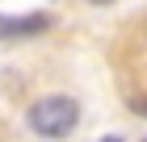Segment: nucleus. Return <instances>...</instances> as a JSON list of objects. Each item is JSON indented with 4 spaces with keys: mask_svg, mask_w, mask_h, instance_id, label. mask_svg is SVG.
<instances>
[{
    "mask_svg": "<svg viewBox=\"0 0 147 142\" xmlns=\"http://www.w3.org/2000/svg\"><path fill=\"white\" fill-rule=\"evenodd\" d=\"M101 142H122V138H118V134H109V138H101Z\"/></svg>",
    "mask_w": 147,
    "mask_h": 142,
    "instance_id": "20e7f679",
    "label": "nucleus"
},
{
    "mask_svg": "<svg viewBox=\"0 0 147 142\" xmlns=\"http://www.w3.org/2000/svg\"><path fill=\"white\" fill-rule=\"evenodd\" d=\"M130 109H135V113H147V96H135V100H130Z\"/></svg>",
    "mask_w": 147,
    "mask_h": 142,
    "instance_id": "7ed1b4c3",
    "label": "nucleus"
},
{
    "mask_svg": "<svg viewBox=\"0 0 147 142\" xmlns=\"http://www.w3.org/2000/svg\"><path fill=\"white\" fill-rule=\"evenodd\" d=\"M38 29H46L42 13H34V17H4V38H13V33H38Z\"/></svg>",
    "mask_w": 147,
    "mask_h": 142,
    "instance_id": "f03ea898",
    "label": "nucleus"
},
{
    "mask_svg": "<svg viewBox=\"0 0 147 142\" xmlns=\"http://www.w3.org/2000/svg\"><path fill=\"white\" fill-rule=\"evenodd\" d=\"M88 4H113V0H88Z\"/></svg>",
    "mask_w": 147,
    "mask_h": 142,
    "instance_id": "39448f33",
    "label": "nucleus"
},
{
    "mask_svg": "<svg viewBox=\"0 0 147 142\" xmlns=\"http://www.w3.org/2000/svg\"><path fill=\"white\" fill-rule=\"evenodd\" d=\"M0 38H4V17H0Z\"/></svg>",
    "mask_w": 147,
    "mask_h": 142,
    "instance_id": "423d86ee",
    "label": "nucleus"
},
{
    "mask_svg": "<svg viewBox=\"0 0 147 142\" xmlns=\"http://www.w3.org/2000/svg\"><path fill=\"white\" fill-rule=\"evenodd\" d=\"M25 121H30V130H34L38 138L59 142V138H67V134L80 125V105L71 96H59V92H55V96L34 100L30 113H25Z\"/></svg>",
    "mask_w": 147,
    "mask_h": 142,
    "instance_id": "f257e3e1",
    "label": "nucleus"
}]
</instances>
